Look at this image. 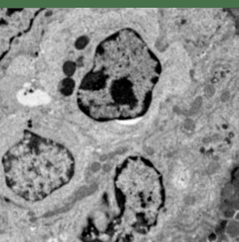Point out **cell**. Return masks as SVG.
I'll list each match as a JSON object with an SVG mask.
<instances>
[{
    "mask_svg": "<svg viewBox=\"0 0 239 242\" xmlns=\"http://www.w3.org/2000/svg\"><path fill=\"white\" fill-rule=\"evenodd\" d=\"M226 233L229 236L234 238L235 236L239 235V222L233 220L227 224L226 227Z\"/></svg>",
    "mask_w": 239,
    "mask_h": 242,
    "instance_id": "3957f363",
    "label": "cell"
},
{
    "mask_svg": "<svg viewBox=\"0 0 239 242\" xmlns=\"http://www.w3.org/2000/svg\"><path fill=\"white\" fill-rule=\"evenodd\" d=\"M233 220L236 221V222H239V211L238 212H235V215H234V217H233Z\"/></svg>",
    "mask_w": 239,
    "mask_h": 242,
    "instance_id": "5b68a950",
    "label": "cell"
},
{
    "mask_svg": "<svg viewBox=\"0 0 239 242\" xmlns=\"http://www.w3.org/2000/svg\"><path fill=\"white\" fill-rule=\"evenodd\" d=\"M5 182L29 202L43 199L71 180L74 160L65 147L37 137L26 139L2 159Z\"/></svg>",
    "mask_w": 239,
    "mask_h": 242,
    "instance_id": "7a4b0ae2",
    "label": "cell"
},
{
    "mask_svg": "<svg viewBox=\"0 0 239 242\" xmlns=\"http://www.w3.org/2000/svg\"><path fill=\"white\" fill-rule=\"evenodd\" d=\"M234 242H239V235L234 238Z\"/></svg>",
    "mask_w": 239,
    "mask_h": 242,
    "instance_id": "8992f818",
    "label": "cell"
},
{
    "mask_svg": "<svg viewBox=\"0 0 239 242\" xmlns=\"http://www.w3.org/2000/svg\"><path fill=\"white\" fill-rule=\"evenodd\" d=\"M159 60L136 31L123 29L98 46L77 93L79 107L97 121L141 117L159 81Z\"/></svg>",
    "mask_w": 239,
    "mask_h": 242,
    "instance_id": "6da1fadb",
    "label": "cell"
},
{
    "mask_svg": "<svg viewBox=\"0 0 239 242\" xmlns=\"http://www.w3.org/2000/svg\"><path fill=\"white\" fill-rule=\"evenodd\" d=\"M232 209L234 210L235 212L239 211V197L235 199L232 203Z\"/></svg>",
    "mask_w": 239,
    "mask_h": 242,
    "instance_id": "277c9868",
    "label": "cell"
}]
</instances>
